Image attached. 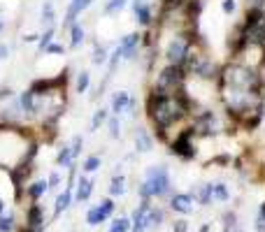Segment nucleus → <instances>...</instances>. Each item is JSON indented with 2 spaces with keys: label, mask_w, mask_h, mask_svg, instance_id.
<instances>
[{
  "label": "nucleus",
  "mask_w": 265,
  "mask_h": 232,
  "mask_svg": "<svg viewBox=\"0 0 265 232\" xmlns=\"http://www.w3.org/2000/svg\"><path fill=\"white\" fill-rule=\"evenodd\" d=\"M235 7H238V2H235V0H223V5H221L223 14H233V12H235Z\"/></svg>",
  "instance_id": "nucleus-36"
},
{
  "label": "nucleus",
  "mask_w": 265,
  "mask_h": 232,
  "mask_svg": "<svg viewBox=\"0 0 265 232\" xmlns=\"http://www.w3.org/2000/svg\"><path fill=\"white\" fill-rule=\"evenodd\" d=\"M107 121V109L105 107H100L96 109V114H93V121H91V130H98L100 125Z\"/></svg>",
  "instance_id": "nucleus-25"
},
{
  "label": "nucleus",
  "mask_w": 265,
  "mask_h": 232,
  "mask_svg": "<svg viewBox=\"0 0 265 232\" xmlns=\"http://www.w3.org/2000/svg\"><path fill=\"white\" fill-rule=\"evenodd\" d=\"M191 195L198 197L200 205H210V202H212V184H203V186H198Z\"/></svg>",
  "instance_id": "nucleus-17"
},
{
  "label": "nucleus",
  "mask_w": 265,
  "mask_h": 232,
  "mask_svg": "<svg viewBox=\"0 0 265 232\" xmlns=\"http://www.w3.org/2000/svg\"><path fill=\"white\" fill-rule=\"evenodd\" d=\"M212 200H219V202H226L228 200V188H226V184H212Z\"/></svg>",
  "instance_id": "nucleus-20"
},
{
  "label": "nucleus",
  "mask_w": 265,
  "mask_h": 232,
  "mask_svg": "<svg viewBox=\"0 0 265 232\" xmlns=\"http://www.w3.org/2000/svg\"><path fill=\"white\" fill-rule=\"evenodd\" d=\"M172 209L179 214H191L193 211V195L191 193H177L172 197Z\"/></svg>",
  "instance_id": "nucleus-12"
},
{
  "label": "nucleus",
  "mask_w": 265,
  "mask_h": 232,
  "mask_svg": "<svg viewBox=\"0 0 265 232\" xmlns=\"http://www.w3.org/2000/svg\"><path fill=\"white\" fill-rule=\"evenodd\" d=\"M135 146H137V151H151V135L144 130V128H137V133H135Z\"/></svg>",
  "instance_id": "nucleus-15"
},
{
  "label": "nucleus",
  "mask_w": 265,
  "mask_h": 232,
  "mask_svg": "<svg viewBox=\"0 0 265 232\" xmlns=\"http://www.w3.org/2000/svg\"><path fill=\"white\" fill-rule=\"evenodd\" d=\"M109 193H112V195H124L126 193V179L124 177H114L112 179V186H109Z\"/></svg>",
  "instance_id": "nucleus-22"
},
{
  "label": "nucleus",
  "mask_w": 265,
  "mask_h": 232,
  "mask_svg": "<svg viewBox=\"0 0 265 232\" xmlns=\"http://www.w3.org/2000/svg\"><path fill=\"white\" fill-rule=\"evenodd\" d=\"M2 28H5V21H2V19H0V33H2Z\"/></svg>",
  "instance_id": "nucleus-42"
},
{
  "label": "nucleus",
  "mask_w": 265,
  "mask_h": 232,
  "mask_svg": "<svg viewBox=\"0 0 265 232\" xmlns=\"http://www.w3.org/2000/svg\"><path fill=\"white\" fill-rule=\"evenodd\" d=\"M107 128H109V135L119 139L121 137V123H119V116H112V118H107Z\"/></svg>",
  "instance_id": "nucleus-27"
},
{
  "label": "nucleus",
  "mask_w": 265,
  "mask_h": 232,
  "mask_svg": "<svg viewBox=\"0 0 265 232\" xmlns=\"http://www.w3.org/2000/svg\"><path fill=\"white\" fill-rule=\"evenodd\" d=\"M191 135H193V130H186V133H182L175 142H172V153H175V156H179V158H193L195 156Z\"/></svg>",
  "instance_id": "nucleus-7"
},
{
  "label": "nucleus",
  "mask_w": 265,
  "mask_h": 232,
  "mask_svg": "<svg viewBox=\"0 0 265 232\" xmlns=\"http://www.w3.org/2000/svg\"><path fill=\"white\" fill-rule=\"evenodd\" d=\"M98 167H100V156H88L86 161H84V167H81V170L84 172H96Z\"/></svg>",
  "instance_id": "nucleus-30"
},
{
  "label": "nucleus",
  "mask_w": 265,
  "mask_h": 232,
  "mask_svg": "<svg viewBox=\"0 0 265 232\" xmlns=\"http://www.w3.org/2000/svg\"><path fill=\"white\" fill-rule=\"evenodd\" d=\"M42 21L47 26H53V21H56V9H53L52 2H44L42 5Z\"/></svg>",
  "instance_id": "nucleus-19"
},
{
  "label": "nucleus",
  "mask_w": 265,
  "mask_h": 232,
  "mask_svg": "<svg viewBox=\"0 0 265 232\" xmlns=\"http://www.w3.org/2000/svg\"><path fill=\"white\" fill-rule=\"evenodd\" d=\"M103 221H107V216L103 214V209H100V207H93V209H88V214H86V223H88V225H100Z\"/></svg>",
  "instance_id": "nucleus-18"
},
{
  "label": "nucleus",
  "mask_w": 265,
  "mask_h": 232,
  "mask_svg": "<svg viewBox=\"0 0 265 232\" xmlns=\"http://www.w3.org/2000/svg\"><path fill=\"white\" fill-rule=\"evenodd\" d=\"M93 5V0H70V7L65 12V19H63V28H70L75 21H77V14H81L84 9H88Z\"/></svg>",
  "instance_id": "nucleus-8"
},
{
  "label": "nucleus",
  "mask_w": 265,
  "mask_h": 232,
  "mask_svg": "<svg viewBox=\"0 0 265 232\" xmlns=\"http://www.w3.org/2000/svg\"><path fill=\"white\" fill-rule=\"evenodd\" d=\"M28 223H30V228H40V223H42L40 207H30V211H28Z\"/></svg>",
  "instance_id": "nucleus-28"
},
{
  "label": "nucleus",
  "mask_w": 265,
  "mask_h": 232,
  "mask_svg": "<svg viewBox=\"0 0 265 232\" xmlns=\"http://www.w3.org/2000/svg\"><path fill=\"white\" fill-rule=\"evenodd\" d=\"M140 45H142V35L140 33H131V35H126L121 40V45L116 49V54L126 58V61H132V58H137V51H140Z\"/></svg>",
  "instance_id": "nucleus-6"
},
{
  "label": "nucleus",
  "mask_w": 265,
  "mask_h": 232,
  "mask_svg": "<svg viewBox=\"0 0 265 232\" xmlns=\"http://www.w3.org/2000/svg\"><path fill=\"white\" fill-rule=\"evenodd\" d=\"M88 86H91V74L84 70L77 74V86H75V89H77V93H86Z\"/></svg>",
  "instance_id": "nucleus-23"
},
{
  "label": "nucleus",
  "mask_w": 265,
  "mask_h": 232,
  "mask_svg": "<svg viewBox=\"0 0 265 232\" xmlns=\"http://www.w3.org/2000/svg\"><path fill=\"white\" fill-rule=\"evenodd\" d=\"M70 151H72V158H77V156H80V151H81V137H75V139H72Z\"/></svg>",
  "instance_id": "nucleus-35"
},
{
  "label": "nucleus",
  "mask_w": 265,
  "mask_h": 232,
  "mask_svg": "<svg viewBox=\"0 0 265 232\" xmlns=\"http://www.w3.org/2000/svg\"><path fill=\"white\" fill-rule=\"evenodd\" d=\"M191 49V40L184 35H175L170 40V45L165 46V58H168L170 65H182Z\"/></svg>",
  "instance_id": "nucleus-5"
},
{
  "label": "nucleus",
  "mask_w": 265,
  "mask_h": 232,
  "mask_svg": "<svg viewBox=\"0 0 265 232\" xmlns=\"http://www.w3.org/2000/svg\"><path fill=\"white\" fill-rule=\"evenodd\" d=\"M44 51H47V54H63V46L61 45H49Z\"/></svg>",
  "instance_id": "nucleus-38"
},
{
  "label": "nucleus",
  "mask_w": 265,
  "mask_h": 232,
  "mask_svg": "<svg viewBox=\"0 0 265 232\" xmlns=\"http://www.w3.org/2000/svg\"><path fill=\"white\" fill-rule=\"evenodd\" d=\"M68 30H70V46H72V49H77V46L84 45V40H86V33H84V28H81L77 21H75V23H72Z\"/></svg>",
  "instance_id": "nucleus-14"
},
{
  "label": "nucleus",
  "mask_w": 265,
  "mask_h": 232,
  "mask_svg": "<svg viewBox=\"0 0 265 232\" xmlns=\"http://www.w3.org/2000/svg\"><path fill=\"white\" fill-rule=\"evenodd\" d=\"M132 14H135V21H137L140 26H149L151 21H154L149 0H132Z\"/></svg>",
  "instance_id": "nucleus-9"
},
{
  "label": "nucleus",
  "mask_w": 265,
  "mask_h": 232,
  "mask_svg": "<svg viewBox=\"0 0 265 232\" xmlns=\"http://www.w3.org/2000/svg\"><path fill=\"white\" fill-rule=\"evenodd\" d=\"M239 45H261L265 46V12L263 9H249L244 26L239 28L238 46Z\"/></svg>",
  "instance_id": "nucleus-2"
},
{
  "label": "nucleus",
  "mask_w": 265,
  "mask_h": 232,
  "mask_svg": "<svg viewBox=\"0 0 265 232\" xmlns=\"http://www.w3.org/2000/svg\"><path fill=\"white\" fill-rule=\"evenodd\" d=\"M91 193H93V181L81 174L80 181H77V193H75V200H77V202H86L88 197H91Z\"/></svg>",
  "instance_id": "nucleus-13"
},
{
  "label": "nucleus",
  "mask_w": 265,
  "mask_h": 232,
  "mask_svg": "<svg viewBox=\"0 0 265 232\" xmlns=\"http://www.w3.org/2000/svg\"><path fill=\"white\" fill-rule=\"evenodd\" d=\"M49 188H47V181H35L33 186H28V195L33 197V200H37V197L42 195V193H47Z\"/></svg>",
  "instance_id": "nucleus-24"
},
{
  "label": "nucleus",
  "mask_w": 265,
  "mask_h": 232,
  "mask_svg": "<svg viewBox=\"0 0 265 232\" xmlns=\"http://www.w3.org/2000/svg\"><path fill=\"white\" fill-rule=\"evenodd\" d=\"M128 230H131V221L124 218V216L121 218H114V223L109 225V232H128Z\"/></svg>",
  "instance_id": "nucleus-26"
},
{
  "label": "nucleus",
  "mask_w": 265,
  "mask_h": 232,
  "mask_svg": "<svg viewBox=\"0 0 265 232\" xmlns=\"http://www.w3.org/2000/svg\"><path fill=\"white\" fill-rule=\"evenodd\" d=\"M56 162L58 165H72V151H70V144H65L61 151H58V156H56Z\"/></svg>",
  "instance_id": "nucleus-21"
},
{
  "label": "nucleus",
  "mask_w": 265,
  "mask_h": 232,
  "mask_svg": "<svg viewBox=\"0 0 265 232\" xmlns=\"http://www.w3.org/2000/svg\"><path fill=\"white\" fill-rule=\"evenodd\" d=\"M188 98L184 91H177L172 95H156L151 93L149 102H147V112L149 118L159 130H168L170 125H175L177 121H182L188 114Z\"/></svg>",
  "instance_id": "nucleus-1"
},
{
  "label": "nucleus",
  "mask_w": 265,
  "mask_h": 232,
  "mask_svg": "<svg viewBox=\"0 0 265 232\" xmlns=\"http://www.w3.org/2000/svg\"><path fill=\"white\" fill-rule=\"evenodd\" d=\"M9 56V46L7 45H0V61H5Z\"/></svg>",
  "instance_id": "nucleus-40"
},
{
  "label": "nucleus",
  "mask_w": 265,
  "mask_h": 232,
  "mask_svg": "<svg viewBox=\"0 0 265 232\" xmlns=\"http://www.w3.org/2000/svg\"><path fill=\"white\" fill-rule=\"evenodd\" d=\"M58 184H61V174L58 172H52L49 174V181H47V188H56Z\"/></svg>",
  "instance_id": "nucleus-37"
},
{
  "label": "nucleus",
  "mask_w": 265,
  "mask_h": 232,
  "mask_svg": "<svg viewBox=\"0 0 265 232\" xmlns=\"http://www.w3.org/2000/svg\"><path fill=\"white\" fill-rule=\"evenodd\" d=\"M126 2H128V0H109V2L105 5V12H119Z\"/></svg>",
  "instance_id": "nucleus-33"
},
{
  "label": "nucleus",
  "mask_w": 265,
  "mask_h": 232,
  "mask_svg": "<svg viewBox=\"0 0 265 232\" xmlns=\"http://www.w3.org/2000/svg\"><path fill=\"white\" fill-rule=\"evenodd\" d=\"M131 93L128 91H116L114 95H112V114L114 116H121L124 112H128L131 107Z\"/></svg>",
  "instance_id": "nucleus-11"
},
{
  "label": "nucleus",
  "mask_w": 265,
  "mask_h": 232,
  "mask_svg": "<svg viewBox=\"0 0 265 232\" xmlns=\"http://www.w3.org/2000/svg\"><path fill=\"white\" fill-rule=\"evenodd\" d=\"M100 209H103V214L107 216V218H109V216H112V211H114V202H112V200H103V202H100Z\"/></svg>",
  "instance_id": "nucleus-34"
},
{
  "label": "nucleus",
  "mask_w": 265,
  "mask_h": 232,
  "mask_svg": "<svg viewBox=\"0 0 265 232\" xmlns=\"http://www.w3.org/2000/svg\"><path fill=\"white\" fill-rule=\"evenodd\" d=\"M186 230H188L186 221H177V223H175V232H186Z\"/></svg>",
  "instance_id": "nucleus-39"
},
{
  "label": "nucleus",
  "mask_w": 265,
  "mask_h": 232,
  "mask_svg": "<svg viewBox=\"0 0 265 232\" xmlns=\"http://www.w3.org/2000/svg\"><path fill=\"white\" fill-rule=\"evenodd\" d=\"M261 218H263V221H265V205L261 207Z\"/></svg>",
  "instance_id": "nucleus-41"
},
{
  "label": "nucleus",
  "mask_w": 265,
  "mask_h": 232,
  "mask_svg": "<svg viewBox=\"0 0 265 232\" xmlns=\"http://www.w3.org/2000/svg\"><path fill=\"white\" fill-rule=\"evenodd\" d=\"M149 200H142V205L135 209L132 214V232H144L147 230V218H149Z\"/></svg>",
  "instance_id": "nucleus-10"
},
{
  "label": "nucleus",
  "mask_w": 265,
  "mask_h": 232,
  "mask_svg": "<svg viewBox=\"0 0 265 232\" xmlns=\"http://www.w3.org/2000/svg\"><path fill=\"white\" fill-rule=\"evenodd\" d=\"M53 33H56V26H49L47 28V33L42 35V40H40V54H42L47 46L52 45V40H53Z\"/></svg>",
  "instance_id": "nucleus-29"
},
{
  "label": "nucleus",
  "mask_w": 265,
  "mask_h": 232,
  "mask_svg": "<svg viewBox=\"0 0 265 232\" xmlns=\"http://www.w3.org/2000/svg\"><path fill=\"white\" fill-rule=\"evenodd\" d=\"M107 61V49L105 46H96V54H93V63L96 65H103Z\"/></svg>",
  "instance_id": "nucleus-32"
},
{
  "label": "nucleus",
  "mask_w": 265,
  "mask_h": 232,
  "mask_svg": "<svg viewBox=\"0 0 265 232\" xmlns=\"http://www.w3.org/2000/svg\"><path fill=\"white\" fill-rule=\"evenodd\" d=\"M12 230H14V218L0 214V232H12Z\"/></svg>",
  "instance_id": "nucleus-31"
},
{
  "label": "nucleus",
  "mask_w": 265,
  "mask_h": 232,
  "mask_svg": "<svg viewBox=\"0 0 265 232\" xmlns=\"http://www.w3.org/2000/svg\"><path fill=\"white\" fill-rule=\"evenodd\" d=\"M2 209H5V202H2V200H0V214H2Z\"/></svg>",
  "instance_id": "nucleus-43"
},
{
  "label": "nucleus",
  "mask_w": 265,
  "mask_h": 232,
  "mask_svg": "<svg viewBox=\"0 0 265 232\" xmlns=\"http://www.w3.org/2000/svg\"><path fill=\"white\" fill-rule=\"evenodd\" d=\"M184 79H186V72L182 65H168L156 77V84H154L151 93H156V95H172L177 91H182Z\"/></svg>",
  "instance_id": "nucleus-3"
},
{
  "label": "nucleus",
  "mask_w": 265,
  "mask_h": 232,
  "mask_svg": "<svg viewBox=\"0 0 265 232\" xmlns=\"http://www.w3.org/2000/svg\"><path fill=\"white\" fill-rule=\"evenodd\" d=\"M144 186L149 188L151 197H163L170 193V174L165 165H154L147 170V179H144Z\"/></svg>",
  "instance_id": "nucleus-4"
},
{
  "label": "nucleus",
  "mask_w": 265,
  "mask_h": 232,
  "mask_svg": "<svg viewBox=\"0 0 265 232\" xmlns=\"http://www.w3.org/2000/svg\"><path fill=\"white\" fill-rule=\"evenodd\" d=\"M72 188L75 186H68L65 188V193H61V195L56 197V207H53V216H58L63 211V209H68L72 202Z\"/></svg>",
  "instance_id": "nucleus-16"
}]
</instances>
